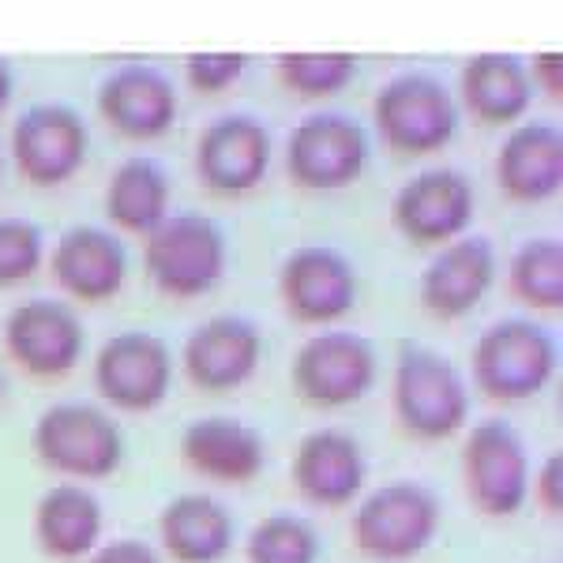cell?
<instances>
[{
  "mask_svg": "<svg viewBox=\"0 0 563 563\" xmlns=\"http://www.w3.org/2000/svg\"><path fill=\"white\" fill-rule=\"evenodd\" d=\"M147 275L166 297L192 301L225 275V238L207 214H166L147 233Z\"/></svg>",
  "mask_w": 563,
  "mask_h": 563,
  "instance_id": "8",
  "label": "cell"
},
{
  "mask_svg": "<svg viewBox=\"0 0 563 563\" xmlns=\"http://www.w3.org/2000/svg\"><path fill=\"white\" fill-rule=\"evenodd\" d=\"M511 294L533 312H560L563 305V244L556 238H530L515 249L507 267Z\"/></svg>",
  "mask_w": 563,
  "mask_h": 563,
  "instance_id": "27",
  "label": "cell"
},
{
  "mask_svg": "<svg viewBox=\"0 0 563 563\" xmlns=\"http://www.w3.org/2000/svg\"><path fill=\"white\" fill-rule=\"evenodd\" d=\"M496 282V249L488 238H455L440 244L417 282V301L435 320H462L485 301Z\"/></svg>",
  "mask_w": 563,
  "mask_h": 563,
  "instance_id": "18",
  "label": "cell"
},
{
  "mask_svg": "<svg viewBox=\"0 0 563 563\" xmlns=\"http://www.w3.org/2000/svg\"><path fill=\"white\" fill-rule=\"evenodd\" d=\"M4 350L31 379H65L87 353V327L71 305L34 297L8 312Z\"/></svg>",
  "mask_w": 563,
  "mask_h": 563,
  "instance_id": "9",
  "label": "cell"
},
{
  "mask_svg": "<svg viewBox=\"0 0 563 563\" xmlns=\"http://www.w3.org/2000/svg\"><path fill=\"white\" fill-rule=\"evenodd\" d=\"M0 387H4V368H0Z\"/></svg>",
  "mask_w": 563,
  "mask_h": 563,
  "instance_id": "37",
  "label": "cell"
},
{
  "mask_svg": "<svg viewBox=\"0 0 563 563\" xmlns=\"http://www.w3.org/2000/svg\"><path fill=\"white\" fill-rule=\"evenodd\" d=\"M0 180H4V154H0Z\"/></svg>",
  "mask_w": 563,
  "mask_h": 563,
  "instance_id": "36",
  "label": "cell"
},
{
  "mask_svg": "<svg viewBox=\"0 0 563 563\" xmlns=\"http://www.w3.org/2000/svg\"><path fill=\"white\" fill-rule=\"evenodd\" d=\"M53 278L68 297L87 305H102L121 294L124 275H129V256L117 233L102 225H71L60 233L53 249Z\"/></svg>",
  "mask_w": 563,
  "mask_h": 563,
  "instance_id": "20",
  "label": "cell"
},
{
  "mask_svg": "<svg viewBox=\"0 0 563 563\" xmlns=\"http://www.w3.org/2000/svg\"><path fill=\"white\" fill-rule=\"evenodd\" d=\"M8 98H12V71H8V65L0 60V109L8 106Z\"/></svg>",
  "mask_w": 563,
  "mask_h": 563,
  "instance_id": "35",
  "label": "cell"
},
{
  "mask_svg": "<svg viewBox=\"0 0 563 563\" xmlns=\"http://www.w3.org/2000/svg\"><path fill=\"white\" fill-rule=\"evenodd\" d=\"M323 538L312 519L294 511H271L244 538L249 563H320Z\"/></svg>",
  "mask_w": 563,
  "mask_h": 563,
  "instance_id": "28",
  "label": "cell"
},
{
  "mask_svg": "<svg viewBox=\"0 0 563 563\" xmlns=\"http://www.w3.org/2000/svg\"><path fill=\"white\" fill-rule=\"evenodd\" d=\"M459 462L466 499L477 515H485V519H515L530 504L533 459L511 421L485 417L477 424H466Z\"/></svg>",
  "mask_w": 563,
  "mask_h": 563,
  "instance_id": "5",
  "label": "cell"
},
{
  "mask_svg": "<svg viewBox=\"0 0 563 563\" xmlns=\"http://www.w3.org/2000/svg\"><path fill=\"white\" fill-rule=\"evenodd\" d=\"M244 71L241 53H192L188 57V79L196 90H225L238 84Z\"/></svg>",
  "mask_w": 563,
  "mask_h": 563,
  "instance_id": "31",
  "label": "cell"
},
{
  "mask_svg": "<svg viewBox=\"0 0 563 563\" xmlns=\"http://www.w3.org/2000/svg\"><path fill=\"white\" fill-rule=\"evenodd\" d=\"M368 135L346 113H312L289 132L286 169L301 188L334 192L365 174Z\"/></svg>",
  "mask_w": 563,
  "mask_h": 563,
  "instance_id": "14",
  "label": "cell"
},
{
  "mask_svg": "<svg viewBox=\"0 0 563 563\" xmlns=\"http://www.w3.org/2000/svg\"><path fill=\"white\" fill-rule=\"evenodd\" d=\"M90 147L87 124L76 109L42 102L31 106L12 129V158L20 174L38 188L65 185L79 174Z\"/></svg>",
  "mask_w": 563,
  "mask_h": 563,
  "instance_id": "16",
  "label": "cell"
},
{
  "mask_svg": "<svg viewBox=\"0 0 563 563\" xmlns=\"http://www.w3.org/2000/svg\"><path fill=\"white\" fill-rule=\"evenodd\" d=\"M177 455L211 485H252L267 470V440L233 413H203L180 429Z\"/></svg>",
  "mask_w": 563,
  "mask_h": 563,
  "instance_id": "15",
  "label": "cell"
},
{
  "mask_svg": "<svg viewBox=\"0 0 563 563\" xmlns=\"http://www.w3.org/2000/svg\"><path fill=\"white\" fill-rule=\"evenodd\" d=\"M462 95L485 124H511L526 113L533 98L530 76L511 53H481L462 71Z\"/></svg>",
  "mask_w": 563,
  "mask_h": 563,
  "instance_id": "25",
  "label": "cell"
},
{
  "mask_svg": "<svg viewBox=\"0 0 563 563\" xmlns=\"http://www.w3.org/2000/svg\"><path fill=\"white\" fill-rule=\"evenodd\" d=\"M443 526V499L424 481L398 477L365 488L350 519V541L365 560L406 563L421 556Z\"/></svg>",
  "mask_w": 563,
  "mask_h": 563,
  "instance_id": "4",
  "label": "cell"
},
{
  "mask_svg": "<svg viewBox=\"0 0 563 563\" xmlns=\"http://www.w3.org/2000/svg\"><path fill=\"white\" fill-rule=\"evenodd\" d=\"M263 365V331L249 316L218 312L196 323L180 346V372L203 395H230Z\"/></svg>",
  "mask_w": 563,
  "mask_h": 563,
  "instance_id": "12",
  "label": "cell"
},
{
  "mask_svg": "<svg viewBox=\"0 0 563 563\" xmlns=\"http://www.w3.org/2000/svg\"><path fill=\"white\" fill-rule=\"evenodd\" d=\"M379 379V353L372 339L342 327L308 334L289 361V387L312 410H346Z\"/></svg>",
  "mask_w": 563,
  "mask_h": 563,
  "instance_id": "6",
  "label": "cell"
},
{
  "mask_svg": "<svg viewBox=\"0 0 563 563\" xmlns=\"http://www.w3.org/2000/svg\"><path fill=\"white\" fill-rule=\"evenodd\" d=\"M538 71L544 79V90L556 98L560 95V57H556V53H544V57H538Z\"/></svg>",
  "mask_w": 563,
  "mask_h": 563,
  "instance_id": "34",
  "label": "cell"
},
{
  "mask_svg": "<svg viewBox=\"0 0 563 563\" xmlns=\"http://www.w3.org/2000/svg\"><path fill=\"white\" fill-rule=\"evenodd\" d=\"M98 109L129 140H158L177 121V90L158 68L124 65L98 90Z\"/></svg>",
  "mask_w": 563,
  "mask_h": 563,
  "instance_id": "23",
  "label": "cell"
},
{
  "mask_svg": "<svg viewBox=\"0 0 563 563\" xmlns=\"http://www.w3.org/2000/svg\"><path fill=\"white\" fill-rule=\"evenodd\" d=\"M271 135L249 113H230L207 124L196 143V174L218 196H244L267 177Z\"/></svg>",
  "mask_w": 563,
  "mask_h": 563,
  "instance_id": "19",
  "label": "cell"
},
{
  "mask_svg": "<svg viewBox=\"0 0 563 563\" xmlns=\"http://www.w3.org/2000/svg\"><path fill=\"white\" fill-rule=\"evenodd\" d=\"M496 180L519 203L552 199L563 185V140L556 124H519L496 154Z\"/></svg>",
  "mask_w": 563,
  "mask_h": 563,
  "instance_id": "24",
  "label": "cell"
},
{
  "mask_svg": "<svg viewBox=\"0 0 563 563\" xmlns=\"http://www.w3.org/2000/svg\"><path fill=\"white\" fill-rule=\"evenodd\" d=\"M560 368L556 334L530 316H504L477 334L470 353V384L488 402L519 406L538 398Z\"/></svg>",
  "mask_w": 563,
  "mask_h": 563,
  "instance_id": "3",
  "label": "cell"
},
{
  "mask_svg": "<svg viewBox=\"0 0 563 563\" xmlns=\"http://www.w3.org/2000/svg\"><path fill=\"white\" fill-rule=\"evenodd\" d=\"M31 451L65 481H106L124 462V432L113 410L87 398H60L31 424Z\"/></svg>",
  "mask_w": 563,
  "mask_h": 563,
  "instance_id": "2",
  "label": "cell"
},
{
  "mask_svg": "<svg viewBox=\"0 0 563 563\" xmlns=\"http://www.w3.org/2000/svg\"><path fill=\"white\" fill-rule=\"evenodd\" d=\"M42 233L26 218H0V286H20L42 267Z\"/></svg>",
  "mask_w": 563,
  "mask_h": 563,
  "instance_id": "30",
  "label": "cell"
},
{
  "mask_svg": "<svg viewBox=\"0 0 563 563\" xmlns=\"http://www.w3.org/2000/svg\"><path fill=\"white\" fill-rule=\"evenodd\" d=\"M530 499L538 504L544 519H560L563 515V455L549 451L530 474Z\"/></svg>",
  "mask_w": 563,
  "mask_h": 563,
  "instance_id": "32",
  "label": "cell"
},
{
  "mask_svg": "<svg viewBox=\"0 0 563 563\" xmlns=\"http://www.w3.org/2000/svg\"><path fill=\"white\" fill-rule=\"evenodd\" d=\"M376 129L398 154H432L455 140L459 109L440 79L402 71L376 95Z\"/></svg>",
  "mask_w": 563,
  "mask_h": 563,
  "instance_id": "10",
  "label": "cell"
},
{
  "mask_svg": "<svg viewBox=\"0 0 563 563\" xmlns=\"http://www.w3.org/2000/svg\"><path fill=\"white\" fill-rule=\"evenodd\" d=\"M238 544V519L211 493H180L158 511V549L174 563H218Z\"/></svg>",
  "mask_w": 563,
  "mask_h": 563,
  "instance_id": "22",
  "label": "cell"
},
{
  "mask_svg": "<svg viewBox=\"0 0 563 563\" xmlns=\"http://www.w3.org/2000/svg\"><path fill=\"white\" fill-rule=\"evenodd\" d=\"M289 481L297 496L323 511H342L357 504V496L368 485V459L361 440L350 429L323 424L297 440L289 459Z\"/></svg>",
  "mask_w": 563,
  "mask_h": 563,
  "instance_id": "13",
  "label": "cell"
},
{
  "mask_svg": "<svg viewBox=\"0 0 563 563\" xmlns=\"http://www.w3.org/2000/svg\"><path fill=\"white\" fill-rule=\"evenodd\" d=\"M106 214L129 233H147L169 214V177L154 158H129L106 188Z\"/></svg>",
  "mask_w": 563,
  "mask_h": 563,
  "instance_id": "26",
  "label": "cell"
},
{
  "mask_svg": "<svg viewBox=\"0 0 563 563\" xmlns=\"http://www.w3.org/2000/svg\"><path fill=\"white\" fill-rule=\"evenodd\" d=\"M282 79L305 98H323L342 90L353 79V53H282Z\"/></svg>",
  "mask_w": 563,
  "mask_h": 563,
  "instance_id": "29",
  "label": "cell"
},
{
  "mask_svg": "<svg viewBox=\"0 0 563 563\" xmlns=\"http://www.w3.org/2000/svg\"><path fill=\"white\" fill-rule=\"evenodd\" d=\"M278 294L289 320L305 327H331L353 312L361 297L357 267L331 244H301L278 271Z\"/></svg>",
  "mask_w": 563,
  "mask_h": 563,
  "instance_id": "11",
  "label": "cell"
},
{
  "mask_svg": "<svg viewBox=\"0 0 563 563\" xmlns=\"http://www.w3.org/2000/svg\"><path fill=\"white\" fill-rule=\"evenodd\" d=\"M390 413L417 443H443L466 432L474 413L470 379L448 353L424 342H398L390 365Z\"/></svg>",
  "mask_w": 563,
  "mask_h": 563,
  "instance_id": "1",
  "label": "cell"
},
{
  "mask_svg": "<svg viewBox=\"0 0 563 563\" xmlns=\"http://www.w3.org/2000/svg\"><path fill=\"white\" fill-rule=\"evenodd\" d=\"M84 563H162V552L143 538H117L98 544Z\"/></svg>",
  "mask_w": 563,
  "mask_h": 563,
  "instance_id": "33",
  "label": "cell"
},
{
  "mask_svg": "<svg viewBox=\"0 0 563 563\" xmlns=\"http://www.w3.org/2000/svg\"><path fill=\"white\" fill-rule=\"evenodd\" d=\"M90 379L106 410L154 413L169 398L177 379V357L169 342L154 331H117L98 346Z\"/></svg>",
  "mask_w": 563,
  "mask_h": 563,
  "instance_id": "7",
  "label": "cell"
},
{
  "mask_svg": "<svg viewBox=\"0 0 563 563\" xmlns=\"http://www.w3.org/2000/svg\"><path fill=\"white\" fill-rule=\"evenodd\" d=\"M34 544L49 560L79 563L102 544L106 530V507L102 499L90 493V485L79 481H57L45 488L34 504Z\"/></svg>",
  "mask_w": 563,
  "mask_h": 563,
  "instance_id": "21",
  "label": "cell"
},
{
  "mask_svg": "<svg viewBox=\"0 0 563 563\" xmlns=\"http://www.w3.org/2000/svg\"><path fill=\"white\" fill-rule=\"evenodd\" d=\"M390 214L413 244H448L462 238L474 218V185L451 166L421 169L398 188Z\"/></svg>",
  "mask_w": 563,
  "mask_h": 563,
  "instance_id": "17",
  "label": "cell"
}]
</instances>
